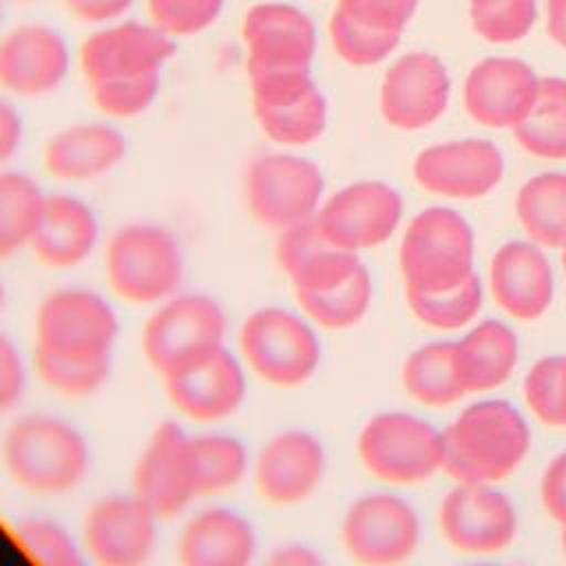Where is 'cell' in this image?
<instances>
[{"mask_svg": "<svg viewBox=\"0 0 566 566\" xmlns=\"http://www.w3.org/2000/svg\"><path fill=\"white\" fill-rule=\"evenodd\" d=\"M358 455L367 471L394 484L431 478L444 458L442 433L409 413H378L358 436Z\"/></svg>", "mask_w": 566, "mask_h": 566, "instance_id": "cell-9", "label": "cell"}, {"mask_svg": "<svg viewBox=\"0 0 566 566\" xmlns=\"http://www.w3.org/2000/svg\"><path fill=\"white\" fill-rule=\"evenodd\" d=\"M464 391H484L502 385L517 363V338L500 321H484L455 343Z\"/></svg>", "mask_w": 566, "mask_h": 566, "instance_id": "cell-28", "label": "cell"}, {"mask_svg": "<svg viewBox=\"0 0 566 566\" xmlns=\"http://www.w3.org/2000/svg\"><path fill=\"white\" fill-rule=\"evenodd\" d=\"M449 75L431 53H407L398 57L382 77L380 113L400 130H418L436 122L447 108Z\"/></svg>", "mask_w": 566, "mask_h": 566, "instance_id": "cell-18", "label": "cell"}, {"mask_svg": "<svg viewBox=\"0 0 566 566\" xmlns=\"http://www.w3.org/2000/svg\"><path fill=\"white\" fill-rule=\"evenodd\" d=\"M252 111L259 128L279 146H307L327 126V102L318 86L296 99L274 106H252Z\"/></svg>", "mask_w": 566, "mask_h": 566, "instance_id": "cell-33", "label": "cell"}, {"mask_svg": "<svg viewBox=\"0 0 566 566\" xmlns=\"http://www.w3.org/2000/svg\"><path fill=\"white\" fill-rule=\"evenodd\" d=\"M223 0H148L150 22L168 35H195L221 13Z\"/></svg>", "mask_w": 566, "mask_h": 566, "instance_id": "cell-43", "label": "cell"}, {"mask_svg": "<svg viewBox=\"0 0 566 566\" xmlns=\"http://www.w3.org/2000/svg\"><path fill=\"white\" fill-rule=\"evenodd\" d=\"M133 493L159 520L181 515L201 497L192 436L179 422L164 420L148 436L133 467Z\"/></svg>", "mask_w": 566, "mask_h": 566, "instance_id": "cell-10", "label": "cell"}, {"mask_svg": "<svg viewBox=\"0 0 566 566\" xmlns=\"http://www.w3.org/2000/svg\"><path fill=\"white\" fill-rule=\"evenodd\" d=\"M33 369L51 391L69 398H84L97 394L106 385L113 358L71 360L33 349Z\"/></svg>", "mask_w": 566, "mask_h": 566, "instance_id": "cell-38", "label": "cell"}, {"mask_svg": "<svg viewBox=\"0 0 566 566\" xmlns=\"http://www.w3.org/2000/svg\"><path fill=\"white\" fill-rule=\"evenodd\" d=\"M175 55V40L153 22L124 20L91 33L80 46V69L88 84L161 73Z\"/></svg>", "mask_w": 566, "mask_h": 566, "instance_id": "cell-14", "label": "cell"}, {"mask_svg": "<svg viewBox=\"0 0 566 566\" xmlns=\"http://www.w3.org/2000/svg\"><path fill=\"white\" fill-rule=\"evenodd\" d=\"M542 502L546 511L566 526V451L559 453L542 478Z\"/></svg>", "mask_w": 566, "mask_h": 566, "instance_id": "cell-46", "label": "cell"}, {"mask_svg": "<svg viewBox=\"0 0 566 566\" xmlns=\"http://www.w3.org/2000/svg\"><path fill=\"white\" fill-rule=\"evenodd\" d=\"M243 365L263 382L292 389L307 382L321 363V340L303 312L281 305L252 310L239 329Z\"/></svg>", "mask_w": 566, "mask_h": 566, "instance_id": "cell-5", "label": "cell"}, {"mask_svg": "<svg viewBox=\"0 0 566 566\" xmlns=\"http://www.w3.org/2000/svg\"><path fill=\"white\" fill-rule=\"evenodd\" d=\"M18 2H22V0H18Z\"/></svg>", "mask_w": 566, "mask_h": 566, "instance_id": "cell-55", "label": "cell"}, {"mask_svg": "<svg viewBox=\"0 0 566 566\" xmlns=\"http://www.w3.org/2000/svg\"><path fill=\"white\" fill-rule=\"evenodd\" d=\"M407 303L411 312L431 327L458 329L467 325L482 305V285L475 274L462 283L440 292H409Z\"/></svg>", "mask_w": 566, "mask_h": 566, "instance_id": "cell-36", "label": "cell"}, {"mask_svg": "<svg viewBox=\"0 0 566 566\" xmlns=\"http://www.w3.org/2000/svg\"><path fill=\"white\" fill-rule=\"evenodd\" d=\"M528 440V427L517 409L504 400H482L442 431V469L458 482H497L517 469Z\"/></svg>", "mask_w": 566, "mask_h": 566, "instance_id": "cell-2", "label": "cell"}, {"mask_svg": "<svg viewBox=\"0 0 566 566\" xmlns=\"http://www.w3.org/2000/svg\"><path fill=\"white\" fill-rule=\"evenodd\" d=\"M13 537L22 553L42 566H80V544L57 520L31 515L13 526Z\"/></svg>", "mask_w": 566, "mask_h": 566, "instance_id": "cell-39", "label": "cell"}, {"mask_svg": "<svg viewBox=\"0 0 566 566\" xmlns=\"http://www.w3.org/2000/svg\"><path fill=\"white\" fill-rule=\"evenodd\" d=\"M562 548H564V553H566V526H564V533H562Z\"/></svg>", "mask_w": 566, "mask_h": 566, "instance_id": "cell-52", "label": "cell"}, {"mask_svg": "<svg viewBox=\"0 0 566 566\" xmlns=\"http://www.w3.org/2000/svg\"><path fill=\"white\" fill-rule=\"evenodd\" d=\"M256 548L252 522L228 506L197 511L177 537V557L184 566H248Z\"/></svg>", "mask_w": 566, "mask_h": 566, "instance_id": "cell-25", "label": "cell"}, {"mask_svg": "<svg viewBox=\"0 0 566 566\" xmlns=\"http://www.w3.org/2000/svg\"><path fill=\"white\" fill-rule=\"evenodd\" d=\"M274 256L294 294L334 287L363 265L358 252L338 245L321 230L316 214L276 232Z\"/></svg>", "mask_w": 566, "mask_h": 566, "instance_id": "cell-23", "label": "cell"}, {"mask_svg": "<svg viewBox=\"0 0 566 566\" xmlns=\"http://www.w3.org/2000/svg\"><path fill=\"white\" fill-rule=\"evenodd\" d=\"M524 398L542 422L566 427V356L537 360L524 378Z\"/></svg>", "mask_w": 566, "mask_h": 566, "instance_id": "cell-41", "label": "cell"}, {"mask_svg": "<svg viewBox=\"0 0 566 566\" xmlns=\"http://www.w3.org/2000/svg\"><path fill=\"white\" fill-rule=\"evenodd\" d=\"M416 511L389 493L358 497L345 513L343 546L360 564L385 566L407 559L418 544Z\"/></svg>", "mask_w": 566, "mask_h": 566, "instance_id": "cell-13", "label": "cell"}, {"mask_svg": "<svg viewBox=\"0 0 566 566\" xmlns=\"http://www.w3.org/2000/svg\"><path fill=\"white\" fill-rule=\"evenodd\" d=\"M491 292L515 318L542 316L553 301V270L542 248L533 241L504 243L491 261Z\"/></svg>", "mask_w": 566, "mask_h": 566, "instance_id": "cell-26", "label": "cell"}, {"mask_svg": "<svg viewBox=\"0 0 566 566\" xmlns=\"http://www.w3.org/2000/svg\"><path fill=\"white\" fill-rule=\"evenodd\" d=\"M329 40L336 55L352 66H371L382 62L400 42V31L363 24L340 9L329 20Z\"/></svg>", "mask_w": 566, "mask_h": 566, "instance_id": "cell-37", "label": "cell"}, {"mask_svg": "<svg viewBox=\"0 0 566 566\" xmlns=\"http://www.w3.org/2000/svg\"><path fill=\"white\" fill-rule=\"evenodd\" d=\"M268 562L276 566H314L321 562V557L305 544L285 542L272 548Z\"/></svg>", "mask_w": 566, "mask_h": 566, "instance_id": "cell-49", "label": "cell"}, {"mask_svg": "<svg viewBox=\"0 0 566 566\" xmlns=\"http://www.w3.org/2000/svg\"><path fill=\"white\" fill-rule=\"evenodd\" d=\"M71 66L66 40L46 24H20L0 38V86L20 97L55 91Z\"/></svg>", "mask_w": 566, "mask_h": 566, "instance_id": "cell-21", "label": "cell"}, {"mask_svg": "<svg viewBox=\"0 0 566 566\" xmlns=\"http://www.w3.org/2000/svg\"><path fill=\"white\" fill-rule=\"evenodd\" d=\"M161 380L172 407L195 422L230 418L239 411L248 394L245 365L226 345Z\"/></svg>", "mask_w": 566, "mask_h": 566, "instance_id": "cell-15", "label": "cell"}, {"mask_svg": "<svg viewBox=\"0 0 566 566\" xmlns=\"http://www.w3.org/2000/svg\"><path fill=\"white\" fill-rule=\"evenodd\" d=\"M241 35L248 49V69H312L316 27L294 4H252L243 18Z\"/></svg>", "mask_w": 566, "mask_h": 566, "instance_id": "cell-19", "label": "cell"}, {"mask_svg": "<svg viewBox=\"0 0 566 566\" xmlns=\"http://www.w3.org/2000/svg\"><path fill=\"white\" fill-rule=\"evenodd\" d=\"M24 124L13 104L0 97V166H4L20 148Z\"/></svg>", "mask_w": 566, "mask_h": 566, "instance_id": "cell-48", "label": "cell"}, {"mask_svg": "<svg viewBox=\"0 0 566 566\" xmlns=\"http://www.w3.org/2000/svg\"><path fill=\"white\" fill-rule=\"evenodd\" d=\"M111 290L133 305H157L177 294L186 259L177 237L157 223L135 221L117 228L104 248Z\"/></svg>", "mask_w": 566, "mask_h": 566, "instance_id": "cell-3", "label": "cell"}, {"mask_svg": "<svg viewBox=\"0 0 566 566\" xmlns=\"http://www.w3.org/2000/svg\"><path fill=\"white\" fill-rule=\"evenodd\" d=\"M405 389L429 407H444L467 391L458 369L455 343H429L416 349L402 369Z\"/></svg>", "mask_w": 566, "mask_h": 566, "instance_id": "cell-31", "label": "cell"}, {"mask_svg": "<svg viewBox=\"0 0 566 566\" xmlns=\"http://www.w3.org/2000/svg\"><path fill=\"white\" fill-rule=\"evenodd\" d=\"M537 0H471V24L489 42L522 40L537 15Z\"/></svg>", "mask_w": 566, "mask_h": 566, "instance_id": "cell-40", "label": "cell"}, {"mask_svg": "<svg viewBox=\"0 0 566 566\" xmlns=\"http://www.w3.org/2000/svg\"><path fill=\"white\" fill-rule=\"evenodd\" d=\"M502 172V153L489 139L429 146L413 161V177L424 190L453 199H475L491 192Z\"/></svg>", "mask_w": 566, "mask_h": 566, "instance_id": "cell-20", "label": "cell"}, {"mask_svg": "<svg viewBox=\"0 0 566 566\" xmlns=\"http://www.w3.org/2000/svg\"><path fill=\"white\" fill-rule=\"evenodd\" d=\"M64 4L75 20L99 24L122 18L133 7V0H64Z\"/></svg>", "mask_w": 566, "mask_h": 566, "instance_id": "cell-47", "label": "cell"}, {"mask_svg": "<svg viewBox=\"0 0 566 566\" xmlns=\"http://www.w3.org/2000/svg\"><path fill=\"white\" fill-rule=\"evenodd\" d=\"M325 192L321 168L294 153H265L250 161L243 197L250 214L265 228L281 232L312 219Z\"/></svg>", "mask_w": 566, "mask_h": 566, "instance_id": "cell-8", "label": "cell"}, {"mask_svg": "<svg viewBox=\"0 0 566 566\" xmlns=\"http://www.w3.org/2000/svg\"><path fill=\"white\" fill-rule=\"evenodd\" d=\"M515 210L533 243L566 248V172H542L528 179L517 192Z\"/></svg>", "mask_w": 566, "mask_h": 566, "instance_id": "cell-29", "label": "cell"}, {"mask_svg": "<svg viewBox=\"0 0 566 566\" xmlns=\"http://www.w3.org/2000/svg\"><path fill=\"white\" fill-rule=\"evenodd\" d=\"M4 305H7V287H4V281L0 279V312L4 310Z\"/></svg>", "mask_w": 566, "mask_h": 566, "instance_id": "cell-51", "label": "cell"}, {"mask_svg": "<svg viewBox=\"0 0 566 566\" xmlns=\"http://www.w3.org/2000/svg\"><path fill=\"white\" fill-rule=\"evenodd\" d=\"M35 349L71 360L113 358L119 338L115 307L95 290L60 287L35 310Z\"/></svg>", "mask_w": 566, "mask_h": 566, "instance_id": "cell-6", "label": "cell"}, {"mask_svg": "<svg viewBox=\"0 0 566 566\" xmlns=\"http://www.w3.org/2000/svg\"><path fill=\"white\" fill-rule=\"evenodd\" d=\"M440 528L458 551L497 553L513 542L517 515L504 493L486 484L460 482L442 500Z\"/></svg>", "mask_w": 566, "mask_h": 566, "instance_id": "cell-17", "label": "cell"}, {"mask_svg": "<svg viewBox=\"0 0 566 566\" xmlns=\"http://www.w3.org/2000/svg\"><path fill=\"white\" fill-rule=\"evenodd\" d=\"M513 133L531 155L566 159V80L542 77L531 111Z\"/></svg>", "mask_w": 566, "mask_h": 566, "instance_id": "cell-30", "label": "cell"}, {"mask_svg": "<svg viewBox=\"0 0 566 566\" xmlns=\"http://www.w3.org/2000/svg\"><path fill=\"white\" fill-rule=\"evenodd\" d=\"M91 86V99L108 117L126 119L142 115L150 108V104L157 99L161 75L148 73V75H135V77H113L93 82Z\"/></svg>", "mask_w": 566, "mask_h": 566, "instance_id": "cell-42", "label": "cell"}, {"mask_svg": "<svg viewBox=\"0 0 566 566\" xmlns=\"http://www.w3.org/2000/svg\"><path fill=\"white\" fill-rule=\"evenodd\" d=\"M418 0H338V7L349 18L387 31H402L416 11Z\"/></svg>", "mask_w": 566, "mask_h": 566, "instance_id": "cell-44", "label": "cell"}, {"mask_svg": "<svg viewBox=\"0 0 566 566\" xmlns=\"http://www.w3.org/2000/svg\"><path fill=\"white\" fill-rule=\"evenodd\" d=\"M157 513L133 491L97 500L84 517L82 548L102 566H139L157 548Z\"/></svg>", "mask_w": 566, "mask_h": 566, "instance_id": "cell-11", "label": "cell"}, {"mask_svg": "<svg viewBox=\"0 0 566 566\" xmlns=\"http://www.w3.org/2000/svg\"><path fill=\"white\" fill-rule=\"evenodd\" d=\"M99 243V219L80 197L69 192L46 195L29 248L38 261L53 270L82 265Z\"/></svg>", "mask_w": 566, "mask_h": 566, "instance_id": "cell-24", "label": "cell"}, {"mask_svg": "<svg viewBox=\"0 0 566 566\" xmlns=\"http://www.w3.org/2000/svg\"><path fill=\"white\" fill-rule=\"evenodd\" d=\"M228 318L217 298L177 292L155 305L142 329V354L161 376H172L226 345Z\"/></svg>", "mask_w": 566, "mask_h": 566, "instance_id": "cell-4", "label": "cell"}, {"mask_svg": "<svg viewBox=\"0 0 566 566\" xmlns=\"http://www.w3.org/2000/svg\"><path fill=\"white\" fill-rule=\"evenodd\" d=\"M548 35L559 44L566 46V0H548Z\"/></svg>", "mask_w": 566, "mask_h": 566, "instance_id": "cell-50", "label": "cell"}, {"mask_svg": "<svg viewBox=\"0 0 566 566\" xmlns=\"http://www.w3.org/2000/svg\"><path fill=\"white\" fill-rule=\"evenodd\" d=\"M539 77L515 57H486L478 62L464 82L469 115L491 128H513L531 111Z\"/></svg>", "mask_w": 566, "mask_h": 566, "instance_id": "cell-22", "label": "cell"}, {"mask_svg": "<svg viewBox=\"0 0 566 566\" xmlns=\"http://www.w3.org/2000/svg\"><path fill=\"white\" fill-rule=\"evenodd\" d=\"M126 155V137L106 122H80L57 130L42 150L46 172L60 181H93Z\"/></svg>", "mask_w": 566, "mask_h": 566, "instance_id": "cell-27", "label": "cell"}, {"mask_svg": "<svg viewBox=\"0 0 566 566\" xmlns=\"http://www.w3.org/2000/svg\"><path fill=\"white\" fill-rule=\"evenodd\" d=\"M44 199V190L31 175L0 170V259L29 248Z\"/></svg>", "mask_w": 566, "mask_h": 566, "instance_id": "cell-32", "label": "cell"}, {"mask_svg": "<svg viewBox=\"0 0 566 566\" xmlns=\"http://www.w3.org/2000/svg\"><path fill=\"white\" fill-rule=\"evenodd\" d=\"M400 270L409 292L449 290L473 274V230L451 208L418 212L400 243Z\"/></svg>", "mask_w": 566, "mask_h": 566, "instance_id": "cell-7", "label": "cell"}, {"mask_svg": "<svg viewBox=\"0 0 566 566\" xmlns=\"http://www.w3.org/2000/svg\"><path fill=\"white\" fill-rule=\"evenodd\" d=\"M0 18H2V0H0Z\"/></svg>", "mask_w": 566, "mask_h": 566, "instance_id": "cell-54", "label": "cell"}, {"mask_svg": "<svg viewBox=\"0 0 566 566\" xmlns=\"http://www.w3.org/2000/svg\"><path fill=\"white\" fill-rule=\"evenodd\" d=\"M301 312L321 327L345 329L356 325L371 303V279L365 265H360L349 279L321 292L296 294Z\"/></svg>", "mask_w": 566, "mask_h": 566, "instance_id": "cell-34", "label": "cell"}, {"mask_svg": "<svg viewBox=\"0 0 566 566\" xmlns=\"http://www.w3.org/2000/svg\"><path fill=\"white\" fill-rule=\"evenodd\" d=\"M0 458L20 489L38 495H62L80 486L91 467L84 433L53 413H24L2 436Z\"/></svg>", "mask_w": 566, "mask_h": 566, "instance_id": "cell-1", "label": "cell"}, {"mask_svg": "<svg viewBox=\"0 0 566 566\" xmlns=\"http://www.w3.org/2000/svg\"><path fill=\"white\" fill-rule=\"evenodd\" d=\"M27 363L15 340L0 332V416L20 405L27 394Z\"/></svg>", "mask_w": 566, "mask_h": 566, "instance_id": "cell-45", "label": "cell"}, {"mask_svg": "<svg viewBox=\"0 0 566 566\" xmlns=\"http://www.w3.org/2000/svg\"><path fill=\"white\" fill-rule=\"evenodd\" d=\"M325 449L305 429H283L259 451L252 464L254 486L270 504L290 506L307 500L325 475Z\"/></svg>", "mask_w": 566, "mask_h": 566, "instance_id": "cell-16", "label": "cell"}, {"mask_svg": "<svg viewBox=\"0 0 566 566\" xmlns=\"http://www.w3.org/2000/svg\"><path fill=\"white\" fill-rule=\"evenodd\" d=\"M197 469H199V493L217 495L237 486L250 471L248 447L230 433H201L192 436Z\"/></svg>", "mask_w": 566, "mask_h": 566, "instance_id": "cell-35", "label": "cell"}, {"mask_svg": "<svg viewBox=\"0 0 566 566\" xmlns=\"http://www.w3.org/2000/svg\"><path fill=\"white\" fill-rule=\"evenodd\" d=\"M402 217L400 195L374 179L354 181L323 199L316 221L338 245L360 252L385 243Z\"/></svg>", "mask_w": 566, "mask_h": 566, "instance_id": "cell-12", "label": "cell"}, {"mask_svg": "<svg viewBox=\"0 0 566 566\" xmlns=\"http://www.w3.org/2000/svg\"><path fill=\"white\" fill-rule=\"evenodd\" d=\"M562 265H564V272H566V248H564V254H562Z\"/></svg>", "mask_w": 566, "mask_h": 566, "instance_id": "cell-53", "label": "cell"}]
</instances>
